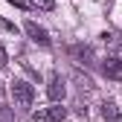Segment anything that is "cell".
Instances as JSON below:
<instances>
[{"label": "cell", "instance_id": "9", "mask_svg": "<svg viewBox=\"0 0 122 122\" xmlns=\"http://www.w3.org/2000/svg\"><path fill=\"white\" fill-rule=\"evenodd\" d=\"M35 9H41V12H52L55 9V0H29Z\"/></svg>", "mask_w": 122, "mask_h": 122}, {"label": "cell", "instance_id": "5", "mask_svg": "<svg viewBox=\"0 0 122 122\" xmlns=\"http://www.w3.org/2000/svg\"><path fill=\"white\" fill-rule=\"evenodd\" d=\"M47 93H50L52 102H61V99H64V79H61V73H52V76H50Z\"/></svg>", "mask_w": 122, "mask_h": 122}, {"label": "cell", "instance_id": "8", "mask_svg": "<svg viewBox=\"0 0 122 122\" xmlns=\"http://www.w3.org/2000/svg\"><path fill=\"white\" fill-rule=\"evenodd\" d=\"M102 116H105V122H119V108H116V102H105V105H102Z\"/></svg>", "mask_w": 122, "mask_h": 122}, {"label": "cell", "instance_id": "10", "mask_svg": "<svg viewBox=\"0 0 122 122\" xmlns=\"http://www.w3.org/2000/svg\"><path fill=\"white\" fill-rule=\"evenodd\" d=\"M0 122H15V113H12V108L0 105Z\"/></svg>", "mask_w": 122, "mask_h": 122}, {"label": "cell", "instance_id": "2", "mask_svg": "<svg viewBox=\"0 0 122 122\" xmlns=\"http://www.w3.org/2000/svg\"><path fill=\"white\" fill-rule=\"evenodd\" d=\"M67 116V111L61 108V105L55 102V105H50V108H41V111H35V119L38 122H61Z\"/></svg>", "mask_w": 122, "mask_h": 122}, {"label": "cell", "instance_id": "3", "mask_svg": "<svg viewBox=\"0 0 122 122\" xmlns=\"http://www.w3.org/2000/svg\"><path fill=\"white\" fill-rule=\"evenodd\" d=\"M23 32L32 38L35 44H41V47H50V32H47L44 26H38L35 20H26V23H23Z\"/></svg>", "mask_w": 122, "mask_h": 122}, {"label": "cell", "instance_id": "4", "mask_svg": "<svg viewBox=\"0 0 122 122\" xmlns=\"http://www.w3.org/2000/svg\"><path fill=\"white\" fill-rule=\"evenodd\" d=\"M102 73L108 76L111 81H122V58H116V55L105 58V64H102Z\"/></svg>", "mask_w": 122, "mask_h": 122}, {"label": "cell", "instance_id": "7", "mask_svg": "<svg viewBox=\"0 0 122 122\" xmlns=\"http://www.w3.org/2000/svg\"><path fill=\"white\" fill-rule=\"evenodd\" d=\"M102 38H105V44L113 50V55H116V58H122V35H119V32H105Z\"/></svg>", "mask_w": 122, "mask_h": 122}, {"label": "cell", "instance_id": "6", "mask_svg": "<svg viewBox=\"0 0 122 122\" xmlns=\"http://www.w3.org/2000/svg\"><path fill=\"white\" fill-rule=\"evenodd\" d=\"M70 55H73V58H79L81 64H90V61H93V50L84 47V44H76V47H70Z\"/></svg>", "mask_w": 122, "mask_h": 122}, {"label": "cell", "instance_id": "1", "mask_svg": "<svg viewBox=\"0 0 122 122\" xmlns=\"http://www.w3.org/2000/svg\"><path fill=\"white\" fill-rule=\"evenodd\" d=\"M12 99H15V105H18V108L29 111V108H32V102H35V90H32V84L23 81V79H15V81H12Z\"/></svg>", "mask_w": 122, "mask_h": 122}, {"label": "cell", "instance_id": "11", "mask_svg": "<svg viewBox=\"0 0 122 122\" xmlns=\"http://www.w3.org/2000/svg\"><path fill=\"white\" fill-rule=\"evenodd\" d=\"M6 61H9V55H6V50H3V47H0V70L6 67Z\"/></svg>", "mask_w": 122, "mask_h": 122}]
</instances>
